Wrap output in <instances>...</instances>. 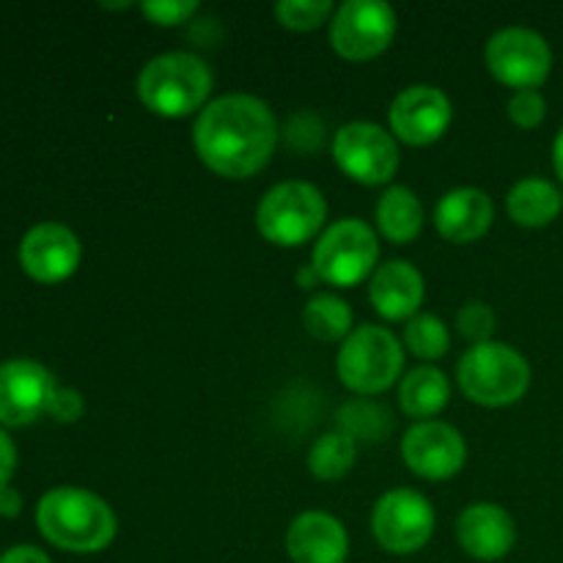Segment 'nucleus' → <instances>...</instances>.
Listing matches in <instances>:
<instances>
[{"label": "nucleus", "instance_id": "f257e3e1", "mask_svg": "<svg viewBox=\"0 0 563 563\" xmlns=\"http://www.w3.org/2000/svg\"><path fill=\"white\" fill-rule=\"evenodd\" d=\"M198 157L225 179H251L273 159L278 121L267 102L251 93H225L198 113L192 126Z\"/></svg>", "mask_w": 563, "mask_h": 563}, {"label": "nucleus", "instance_id": "f03ea898", "mask_svg": "<svg viewBox=\"0 0 563 563\" xmlns=\"http://www.w3.org/2000/svg\"><path fill=\"white\" fill-rule=\"evenodd\" d=\"M36 526L49 544L77 555L99 553L119 531L108 500L80 487L49 489L36 506Z\"/></svg>", "mask_w": 563, "mask_h": 563}, {"label": "nucleus", "instance_id": "7ed1b4c3", "mask_svg": "<svg viewBox=\"0 0 563 563\" xmlns=\"http://www.w3.org/2000/svg\"><path fill=\"white\" fill-rule=\"evenodd\" d=\"M212 69L192 53H165L148 60L137 77V97L163 119H185L207 104Z\"/></svg>", "mask_w": 563, "mask_h": 563}, {"label": "nucleus", "instance_id": "20e7f679", "mask_svg": "<svg viewBox=\"0 0 563 563\" xmlns=\"http://www.w3.org/2000/svg\"><path fill=\"white\" fill-rule=\"evenodd\" d=\"M460 388L473 405L509 407L531 388V363L515 346L487 341L476 344L456 363Z\"/></svg>", "mask_w": 563, "mask_h": 563}, {"label": "nucleus", "instance_id": "39448f33", "mask_svg": "<svg viewBox=\"0 0 563 563\" xmlns=\"http://www.w3.org/2000/svg\"><path fill=\"white\" fill-rule=\"evenodd\" d=\"M328 201L308 181L275 185L256 207V229L278 247H300L322 231Z\"/></svg>", "mask_w": 563, "mask_h": 563}, {"label": "nucleus", "instance_id": "423d86ee", "mask_svg": "<svg viewBox=\"0 0 563 563\" xmlns=\"http://www.w3.org/2000/svg\"><path fill=\"white\" fill-rule=\"evenodd\" d=\"M335 366L341 383L352 394L377 396L399 379L405 368V350L390 330L363 324L344 339Z\"/></svg>", "mask_w": 563, "mask_h": 563}, {"label": "nucleus", "instance_id": "0eeeda50", "mask_svg": "<svg viewBox=\"0 0 563 563\" xmlns=\"http://www.w3.org/2000/svg\"><path fill=\"white\" fill-rule=\"evenodd\" d=\"M377 258L379 242L372 225L357 218H346L322 231L313 247L311 267L317 269L322 284L350 289L374 275Z\"/></svg>", "mask_w": 563, "mask_h": 563}, {"label": "nucleus", "instance_id": "6e6552de", "mask_svg": "<svg viewBox=\"0 0 563 563\" xmlns=\"http://www.w3.org/2000/svg\"><path fill=\"white\" fill-rule=\"evenodd\" d=\"M487 69L498 82L517 91H539L553 71V49L531 27H504L484 49Z\"/></svg>", "mask_w": 563, "mask_h": 563}, {"label": "nucleus", "instance_id": "1a4fd4ad", "mask_svg": "<svg viewBox=\"0 0 563 563\" xmlns=\"http://www.w3.org/2000/svg\"><path fill=\"white\" fill-rule=\"evenodd\" d=\"M333 159L352 181L377 187L388 185L399 170V146L379 124L352 121L335 132Z\"/></svg>", "mask_w": 563, "mask_h": 563}, {"label": "nucleus", "instance_id": "9d476101", "mask_svg": "<svg viewBox=\"0 0 563 563\" xmlns=\"http://www.w3.org/2000/svg\"><path fill=\"white\" fill-rule=\"evenodd\" d=\"M372 533L388 553H418L434 533L432 504L416 489H390L374 506Z\"/></svg>", "mask_w": 563, "mask_h": 563}, {"label": "nucleus", "instance_id": "9b49d317", "mask_svg": "<svg viewBox=\"0 0 563 563\" xmlns=\"http://www.w3.org/2000/svg\"><path fill=\"white\" fill-rule=\"evenodd\" d=\"M396 14L383 0H346L330 22V44L346 60H372L390 47Z\"/></svg>", "mask_w": 563, "mask_h": 563}, {"label": "nucleus", "instance_id": "f8f14e48", "mask_svg": "<svg viewBox=\"0 0 563 563\" xmlns=\"http://www.w3.org/2000/svg\"><path fill=\"white\" fill-rule=\"evenodd\" d=\"M58 390L53 374L36 361H9L0 366V423L27 427L49 412Z\"/></svg>", "mask_w": 563, "mask_h": 563}, {"label": "nucleus", "instance_id": "ddd939ff", "mask_svg": "<svg viewBox=\"0 0 563 563\" xmlns=\"http://www.w3.org/2000/svg\"><path fill=\"white\" fill-rule=\"evenodd\" d=\"M401 456L416 476L445 482L465 467V438L451 423L418 421L401 440Z\"/></svg>", "mask_w": 563, "mask_h": 563}, {"label": "nucleus", "instance_id": "4468645a", "mask_svg": "<svg viewBox=\"0 0 563 563\" xmlns=\"http://www.w3.org/2000/svg\"><path fill=\"white\" fill-rule=\"evenodd\" d=\"M451 99L434 86H410L390 102L388 121L394 137L407 146H429L451 126Z\"/></svg>", "mask_w": 563, "mask_h": 563}, {"label": "nucleus", "instance_id": "2eb2a0df", "mask_svg": "<svg viewBox=\"0 0 563 563\" xmlns=\"http://www.w3.org/2000/svg\"><path fill=\"white\" fill-rule=\"evenodd\" d=\"M80 242L75 231L60 223H38L22 236L20 264L27 278L38 284H60L71 278L80 264Z\"/></svg>", "mask_w": 563, "mask_h": 563}, {"label": "nucleus", "instance_id": "dca6fc26", "mask_svg": "<svg viewBox=\"0 0 563 563\" xmlns=\"http://www.w3.org/2000/svg\"><path fill=\"white\" fill-rule=\"evenodd\" d=\"M456 542L471 559L500 561L515 550L517 526L498 504H473L456 520Z\"/></svg>", "mask_w": 563, "mask_h": 563}, {"label": "nucleus", "instance_id": "f3484780", "mask_svg": "<svg viewBox=\"0 0 563 563\" xmlns=\"http://www.w3.org/2000/svg\"><path fill=\"white\" fill-rule=\"evenodd\" d=\"M286 550L295 563H346L350 537L333 515L306 511L289 526Z\"/></svg>", "mask_w": 563, "mask_h": 563}, {"label": "nucleus", "instance_id": "a211bd4d", "mask_svg": "<svg viewBox=\"0 0 563 563\" xmlns=\"http://www.w3.org/2000/svg\"><path fill=\"white\" fill-rule=\"evenodd\" d=\"M495 220L493 198L476 187H456L434 207V225L440 236L456 245L482 240Z\"/></svg>", "mask_w": 563, "mask_h": 563}, {"label": "nucleus", "instance_id": "6ab92c4d", "mask_svg": "<svg viewBox=\"0 0 563 563\" xmlns=\"http://www.w3.org/2000/svg\"><path fill=\"white\" fill-rule=\"evenodd\" d=\"M368 300L377 308L379 317L390 322H410L418 317V308L423 302V278L410 262L379 264L368 284Z\"/></svg>", "mask_w": 563, "mask_h": 563}, {"label": "nucleus", "instance_id": "aec40b11", "mask_svg": "<svg viewBox=\"0 0 563 563\" xmlns=\"http://www.w3.org/2000/svg\"><path fill=\"white\" fill-rule=\"evenodd\" d=\"M506 212L520 229H544L563 212V192L542 176H528L509 190Z\"/></svg>", "mask_w": 563, "mask_h": 563}, {"label": "nucleus", "instance_id": "412c9836", "mask_svg": "<svg viewBox=\"0 0 563 563\" xmlns=\"http://www.w3.org/2000/svg\"><path fill=\"white\" fill-rule=\"evenodd\" d=\"M377 229L394 245H407L423 229V207L407 187H388L377 201Z\"/></svg>", "mask_w": 563, "mask_h": 563}, {"label": "nucleus", "instance_id": "4be33fe9", "mask_svg": "<svg viewBox=\"0 0 563 563\" xmlns=\"http://www.w3.org/2000/svg\"><path fill=\"white\" fill-rule=\"evenodd\" d=\"M451 385L440 368H412L399 388V405L410 418H432L449 405Z\"/></svg>", "mask_w": 563, "mask_h": 563}, {"label": "nucleus", "instance_id": "5701e85b", "mask_svg": "<svg viewBox=\"0 0 563 563\" xmlns=\"http://www.w3.org/2000/svg\"><path fill=\"white\" fill-rule=\"evenodd\" d=\"M357 445L350 434L330 432L322 434L308 451V467L319 482H339L355 465Z\"/></svg>", "mask_w": 563, "mask_h": 563}, {"label": "nucleus", "instance_id": "b1692460", "mask_svg": "<svg viewBox=\"0 0 563 563\" xmlns=\"http://www.w3.org/2000/svg\"><path fill=\"white\" fill-rule=\"evenodd\" d=\"M306 330L319 341H344L352 330V311L341 297L317 295L302 311Z\"/></svg>", "mask_w": 563, "mask_h": 563}, {"label": "nucleus", "instance_id": "393cba45", "mask_svg": "<svg viewBox=\"0 0 563 563\" xmlns=\"http://www.w3.org/2000/svg\"><path fill=\"white\" fill-rule=\"evenodd\" d=\"M405 344L421 361H438L449 352L451 335L443 319L432 317V313H418L407 322L405 328Z\"/></svg>", "mask_w": 563, "mask_h": 563}, {"label": "nucleus", "instance_id": "a878e982", "mask_svg": "<svg viewBox=\"0 0 563 563\" xmlns=\"http://www.w3.org/2000/svg\"><path fill=\"white\" fill-rule=\"evenodd\" d=\"M339 421H341V432L350 434L352 440L363 438V440H379L388 434V416L379 405H372V401H352L346 405L344 410L339 412Z\"/></svg>", "mask_w": 563, "mask_h": 563}, {"label": "nucleus", "instance_id": "bb28decb", "mask_svg": "<svg viewBox=\"0 0 563 563\" xmlns=\"http://www.w3.org/2000/svg\"><path fill=\"white\" fill-rule=\"evenodd\" d=\"M330 14H333L330 0H284V3L275 5V20L297 33L317 31L328 22Z\"/></svg>", "mask_w": 563, "mask_h": 563}, {"label": "nucleus", "instance_id": "cd10ccee", "mask_svg": "<svg viewBox=\"0 0 563 563\" xmlns=\"http://www.w3.org/2000/svg\"><path fill=\"white\" fill-rule=\"evenodd\" d=\"M456 330H460L462 339L476 344H487L495 333V311L487 306V302H465L456 313Z\"/></svg>", "mask_w": 563, "mask_h": 563}, {"label": "nucleus", "instance_id": "c85d7f7f", "mask_svg": "<svg viewBox=\"0 0 563 563\" xmlns=\"http://www.w3.org/2000/svg\"><path fill=\"white\" fill-rule=\"evenodd\" d=\"M506 113H509L511 124H517L520 130H537L548 119V99L539 91H517L509 99Z\"/></svg>", "mask_w": 563, "mask_h": 563}, {"label": "nucleus", "instance_id": "c756f323", "mask_svg": "<svg viewBox=\"0 0 563 563\" xmlns=\"http://www.w3.org/2000/svg\"><path fill=\"white\" fill-rule=\"evenodd\" d=\"M141 11L154 25L174 27L190 20V14L198 11V3L196 0H148V3L141 5Z\"/></svg>", "mask_w": 563, "mask_h": 563}, {"label": "nucleus", "instance_id": "7c9ffc66", "mask_svg": "<svg viewBox=\"0 0 563 563\" xmlns=\"http://www.w3.org/2000/svg\"><path fill=\"white\" fill-rule=\"evenodd\" d=\"M284 137L297 152H317L319 143H322V124L313 113H297L286 124Z\"/></svg>", "mask_w": 563, "mask_h": 563}, {"label": "nucleus", "instance_id": "2f4dec72", "mask_svg": "<svg viewBox=\"0 0 563 563\" xmlns=\"http://www.w3.org/2000/svg\"><path fill=\"white\" fill-rule=\"evenodd\" d=\"M86 405H82V396L75 388H58L53 396V405H49V416L58 423H75L82 416Z\"/></svg>", "mask_w": 563, "mask_h": 563}, {"label": "nucleus", "instance_id": "473e14b6", "mask_svg": "<svg viewBox=\"0 0 563 563\" xmlns=\"http://www.w3.org/2000/svg\"><path fill=\"white\" fill-rule=\"evenodd\" d=\"M14 471H16V449L9 440V434L0 429V489L9 487Z\"/></svg>", "mask_w": 563, "mask_h": 563}, {"label": "nucleus", "instance_id": "72a5a7b5", "mask_svg": "<svg viewBox=\"0 0 563 563\" xmlns=\"http://www.w3.org/2000/svg\"><path fill=\"white\" fill-rule=\"evenodd\" d=\"M0 563H53L44 550L33 548V544H16V548L5 550L0 555Z\"/></svg>", "mask_w": 563, "mask_h": 563}, {"label": "nucleus", "instance_id": "f704fd0d", "mask_svg": "<svg viewBox=\"0 0 563 563\" xmlns=\"http://www.w3.org/2000/svg\"><path fill=\"white\" fill-rule=\"evenodd\" d=\"M20 511H22V495L9 484V487L0 489V515L16 517Z\"/></svg>", "mask_w": 563, "mask_h": 563}, {"label": "nucleus", "instance_id": "c9c22d12", "mask_svg": "<svg viewBox=\"0 0 563 563\" xmlns=\"http://www.w3.org/2000/svg\"><path fill=\"white\" fill-rule=\"evenodd\" d=\"M553 168H555V176H559V181L563 185V126L553 141Z\"/></svg>", "mask_w": 563, "mask_h": 563}, {"label": "nucleus", "instance_id": "e433bc0d", "mask_svg": "<svg viewBox=\"0 0 563 563\" xmlns=\"http://www.w3.org/2000/svg\"><path fill=\"white\" fill-rule=\"evenodd\" d=\"M297 284H300L302 289H313V286H317V284H322V280H319L317 269H313L311 264H308V267H302L300 273H297Z\"/></svg>", "mask_w": 563, "mask_h": 563}]
</instances>
